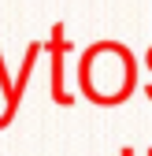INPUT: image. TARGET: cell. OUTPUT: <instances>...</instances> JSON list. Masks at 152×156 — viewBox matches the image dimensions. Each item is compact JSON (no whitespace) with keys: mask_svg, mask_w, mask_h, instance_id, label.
<instances>
[{"mask_svg":"<svg viewBox=\"0 0 152 156\" xmlns=\"http://www.w3.org/2000/svg\"><path fill=\"white\" fill-rule=\"evenodd\" d=\"M60 37H63V30L56 26L52 30V97L60 104H71V93L63 89V52H67V45L60 41Z\"/></svg>","mask_w":152,"mask_h":156,"instance_id":"1","label":"cell"}]
</instances>
